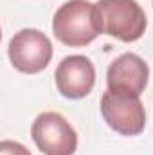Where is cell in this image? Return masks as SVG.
I'll return each instance as SVG.
<instances>
[{
  "mask_svg": "<svg viewBox=\"0 0 153 155\" xmlns=\"http://www.w3.org/2000/svg\"><path fill=\"white\" fill-rule=\"evenodd\" d=\"M150 69L135 52H124L115 58L106 71V85L112 90H122L141 96L148 85Z\"/></svg>",
  "mask_w": 153,
  "mask_h": 155,
  "instance_id": "cell-7",
  "label": "cell"
},
{
  "mask_svg": "<svg viewBox=\"0 0 153 155\" xmlns=\"http://www.w3.org/2000/svg\"><path fill=\"white\" fill-rule=\"evenodd\" d=\"M56 87L58 92L67 99L86 97L96 83V69L86 56L74 54L61 60L56 69Z\"/></svg>",
  "mask_w": 153,
  "mask_h": 155,
  "instance_id": "cell-6",
  "label": "cell"
},
{
  "mask_svg": "<svg viewBox=\"0 0 153 155\" xmlns=\"http://www.w3.org/2000/svg\"><path fill=\"white\" fill-rule=\"evenodd\" d=\"M101 116L121 135H139L146 126V110L141 97L130 92L106 88L101 96Z\"/></svg>",
  "mask_w": 153,
  "mask_h": 155,
  "instance_id": "cell-3",
  "label": "cell"
},
{
  "mask_svg": "<svg viewBox=\"0 0 153 155\" xmlns=\"http://www.w3.org/2000/svg\"><path fill=\"white\" fill-rule=\"evenodd\" d=\"M54 36L63 45L85 47L99 36L94 4L88 0H69L58 7L52 18Z\"/></svg>",
  "mask_w": 153,
  "mask_h": 155,
  "instance_id": "cell-2",
  "label": "cell"
},
{
  "mask_svg": "<svg viewBox=\"0 0 153 155\" xmlns=\"http://www.w3.org/2000/svg\"><path fill=\"white\" fill-rule=\"evenodd\" d=\"M0 155H31V152L16 141H2L0 143Z\"/></svg>",
  "mask_w": 153,
  "mask_h": 155,
  "instance_id": "cell-8",
  "label": "cell"
},
{
  "mask_svg": "<svg viewBox=\"0 0 153 155\" xmlns=\"http://www.w3.org/2000/svg\"><path fill=\"white\" fill-rule=\"evenodd\" d=\"M9 60L24 74L41 72L52 58V43L38 29H22L9 41Z\"/></svg>",
  "mask_w": 153,
  "mask_h": 155,
  "instance_id": "cell-5",
  "label": "cell"
},
{
  "mask_svg": "<svg viewBox=\"0 0 153 155\" xmlns=\"http://www.w3.org/2000/svg\"><path fill=\"white\" fill-rule=\"evenodd\" d=\"M31 137L38 150L45 155H74L77 148L76 130L58 112L40 114L33 126Z\"/></svg>",
  "mask_w": 153,
  "mask_h": 155,
  "instance_id": "cell-4",
  "label": "cell"
},
{
  "mask_svg": "<svg viewBox=\"0 0 153 155\" xmlns=\"http://www.w3.org/2000/svg\"><path fill=\"white\" fill-rule=\"evenodd\" d=\"M94 13L101 33L126 43L139 40L148 25L146 13L135 0H99Z\"/></svg>",
  "mask_w": 153,
  "mask_h": 155,
  "instance_id": "cell-1",
  "label": "cell"
}]
</instances>
